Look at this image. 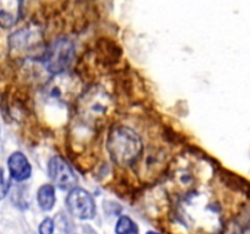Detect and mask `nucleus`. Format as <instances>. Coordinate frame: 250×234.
Listing matches in <instances>:
<instances>
[{"instance_id": "14", "label": "nucleus", "mask_w": 250, "mask_h": 234, "mask_svg": "<svg viewBox=\"0 0 250 234\" xmlns=\"http://www.w3.org/2000/svg\"><path fill=\"white\" fill-rule=\"evenodd\" d=\"M220 234H242V232L239 231L238 227L231 226V227H229V228H227L225 232H221V233H220Z\"/></svg>"}, {"instance_id": "6", "label": "nucleus", "mask_w": 250, "mask_h": 234, "mask_svg": "<svg viewBox=\"0 0 250 234\" xmlns=\"http://www.w3.org/2000/svg\"><path fill=\"white\" fill-rule=\"evenodd\" d=\"M66 207L78 219H92L97 214L95 201L92 194L82 188H73L66 197Z\"/></svg>"}, {"instance_id": "4", "label": "nucleus", "mask_w": 250, "mask_h": 234, "mask_svg": "<svg viewBox=\"0 0 250 234\" xmlns=\"http://www.w3.org/2000/svg\"><path fill=\"white\" fill-rule=\"evenodd\" d=\"M75 58V46L68 39H58L48 46L42 56L46 70L53 75H61L72 63Z\"/></svg>"}, {"instance_id": "13", "label": "nucleus", "mask_w": 250, "mask_h": 234, "mask_svg": "<svg viewBox=\"0 0 250 234\" xmlns=\"http://www.w3.org/2000/svg\"><path fill=\"white\" fill-rule=\"evenodd\" d=\"M7 192H9V183L5 180L4 171L0 167V200H2L6 196Z\"/></svg>"}, {"instance_id": "9", "label": "nucleus", "mask_w": 250, "mask_h": 234, "mask_svg": "<svg viewBox=\"0 0 250 234\" xmlns=\"http://www.w3.org/2000/svg\"><path fill=\"white\" fill-rule=\"evenodd\" d=\"M21 2L12 0H0V27L11 28L17 23L21 15Z\"/></svg>"}, {"instance_id": "1", "label": "nucleus", "mask_w": 250, "mask_h": 234, "mask_svg": "<svg viewBox=\"0 0 250 234\" xmlns=\"http://www.w3.org/2000/svg\"><path fill=\"white\" fill-rule=\"evenodd\" d=\"M178 216L183 223L194 231H214L220 221L216 204L198 190H190L182 197L178 206Z\"/></svg>"}, {"instance_id": "5", "label": "nucleus", "mask_w": 250, "mask_h": 234, "mask_svg": "<svg viewBox=\"0 0 250 234\" xmlns=\"http://www.w3.org/2000/svg\"><path fill=\"white\" fill-rule=\"evenodd\" d=\"M73 78L65 73L56 75L45 87V95L43 97L45 104L51 106H67L77 90V83Z\"/></svg>"}, {"instance_id": "16", "label": "nucleus", "mask_w": 250, "mask_h": 234, "mask_svg": "<svg viewBox=\"0 0 250 234\" xmlns=\"http://www.w3.org/2000/svg\"><path fill=\"white\" fill-rule=\"evenodd\" d=\"M146 234H159V233H156V232H148Z\"/></svg>"}, {"instance_id": "2", "label": "nucleus", "mask_w": 250, "mask_h": 234, "mask_svg": "<svg viewBox=\"0 0 250 234\" xmlns=\"http://www.w3.org/2000/svg\"><path fill=\"white\" fill-rule=\"evenodd\" d=\"M107 151L117 166L126 167L136 163L143 153V141L134 129L127 126H117L107 136Z\"/></svg>"}, {"instance_id": "7", "label": "nucleus", "mask_w": 250, "mask_h": 234, "mask_svg": "<svg viewBox=\"0 0 250 234\" xmlns=\"http://www.w3.org/2000/svg\"><path fill=\"white\" fill-rule=\"evenodd\" d=\"M48 173L54 184L62 190L76 188L77 177L71 166L61 156H53L48 163Z\"/></svg>"}, {"instance_id": "8", "label": "nucleus", "mask_w": 250, "mask_h": 234, "mask_svg": "<svg viewBox=\"0 0 250 234\" xmlns=\"http://www.w3.org/2000/svg\"><path fill=\"white\" fill-rule=\"evenodd\" d=\"M10 176L16 182H24L32 175V166L28 158L21 151H15L7 158Z\"/></svg>"}, {"instance_id": "11", "label": "nucleus", "mask_w": 250, "mask_h": 234, "mask_svg": "<svg viewBox=\"0 0 250 234\" xmlns=\"http://www.w3.org/2000/svg\"><path fill=\"white\" fill-rule=\"evenodd\" d=\"M115 232L116 234H138V227H137L136 222L131 218V217L124 216L120 217L116 222V227H115Z\"/></svg>"}, {"instance_id": "12", "label": "nucleus", "mask_w": 250, "mask_h": 234, "mask_svg": "<svg viewBox=\"0 0 250 234\" xmlns=\"http://www.w3.org/2000/svg\"><path fill=\"white\" fill-rule=\"evenodd\" d=\"M54 229H55V222L50 217H46L39 224L38 232L39 234H54Z\"/></svg>"}, {"instance_id": "10", "label": "nucleus", "mask_w": 250, "mask_h": 234, "mask_svg": "<svg viewBox=\"0 0 250 234\" xmlns=\"http://www.w3.org/2000/svg\"><path fill=\"white\" fill-rule=\"evenodd\" d=\"M37 201L43 211L48 212L54 209L56 202L55 188L50 184H43L37 192Z\"/></svg>"}, {"instance_id": "15", "label": "nucleus", "mask_w": 250, "mask_h": 234, "mask_svg": "<svg viewBox=\"0 0 250 234\" xmlns=\"http://www.w3.org/2000/svg\"><path fill=\"white\" fill-rule=\"evenodd\" d=\"M247 234H250V222L248 224V228H247Z\"/></svg>"}, {"instance_id": "3", "label": "nucleus", "mask_w": 250, "mask_h": 234, "mask_svg": "<svg viewBox=\"0 0 250 234\" xmlns=\"http://www.w3.org/2000/svg\"><path fill=\"white\" fill-rule=\"evenodd\" d=\"M114 109L109 93L100 87H92L84 92L77 104L78 115L88 124L98 126L105 122Z\"/></svg>"}]
</instances>
